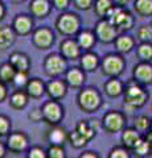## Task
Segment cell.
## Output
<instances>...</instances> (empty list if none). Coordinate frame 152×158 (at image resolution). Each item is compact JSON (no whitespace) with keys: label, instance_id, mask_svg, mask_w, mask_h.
Wrapping results in <instances>:
<instances>
[{"label":"cell","instance_id":"6da1fadb","mask_svg":"<svg viewBox=\"0 0 152 158\" xmlns=\"http://www.w3.org/2000/svg\"><path fill=\"white\" fill-rule=\"evenodd\" d=\"M147 99H148V94H147L140 86L136 85V83H130L128 87L126 88L124 106L128 108V110L140 108L141 106L145 104Z\"/></svg>","mask_w":152,"mask_h":158},{"label":"cell","instance_id":"7a4b0ae2","mask_svg":"<svg viewBox=\"0 0 152 158\" xmlns=\"http://www.w3.org/2000/svg\"><path fill=\"white\" fill-rule=\"evenodd\" d=\"M124 61L119 56H107L103 61V71L107 75L116 77L123 71Z\"/></svg>","mask_w":152,"mask_h":158},{"label":"cell","instance_id":"3957f363","mask_svg":"<svg viewBox=\"0 0 152 158\" xmlns=\"http://www.w3.org/2000/svg\"><path fill=\"white\" fill-rule=\"evenodd\" d=\"M135 82H139L141 85H151L152 83V65L148 62H141L138 66H135L134 70Z\"/></svg>","mask_w":152,"mask_h":158},{"label":"cell","instance_id":"277c9868","mask_svg":"<svg viewBox=\"0 0 152 158\" xmlns=\"http://www.w3.org/2000/svg\"><path fill=\"white\" fill-rule=\"evenodd\" d=\"M103 124H105V128L110 133L119 132L124 125V117L119 112H110L106 115Z\"/></svg>","mask_w":152,"mask_h":158},{"label":"cell","instance_id":"5b68a950","mask_svg":"<svg viewBox=\"0 0 152 158\" xmlns=\"http://www.w3.org/2000/svg\"><path fill=\"white\" fill-rule=\"evenodd\" d=\"M81 106L86 111H94L99 106V96L94 90H86L81 94Z\"/></svg>","mask_w":152,"mask_h":158},{"label":"cell","instance_id":"8992f818","mask_svg":"<svg viewBox=\"0 0 152 158\" xmlns=\"http://www.w3.org/2000/svg\"><path fill=\"white\" fill-rule=\"evenodd\" d=\"M97 33H98V36H99V38L105 42L112 41L116 36V31L114 28V24L111 21H101L98 24Z\"/></svg>","mask_w":152,"mask_h":158},{"label":"cell","instance_id":"52a82bcc","mask_svg":"<svg viewBox=\"0 0 152 158\" xmlns=\"http://www.w3.org/2000/svg\"><path fill=\"white\" fill-rule=\"evenodd\" d=\"M58 25H60V29L62 32L65 33H73L77 31L78 28V21L77 19L73 16V15H65V16H62L60 23H58Z\"/></svg>","mask_w":152,"mask_h":158},{"label":"cell","instance_id":"ba28073f","mask_svg":"<svg viewBox=\"0 0 152 158\" xmlns=\"http://www.w3.org/2000/svg\"><path fill=\"white\" fill-rule=\"evenodd\" d=\"M140 135H139V131L138 129H127L124 133H123V137H122V140H123V144L130 148V149H134L136 146V144L139 142L140 140Z\"/></svg>","mask_w":152,"mask_h":158},{"label":"cell","instance_id":"9c48e42d","mask_svg":"<svg viewBox=\"0 0 152 158\" xmlns=\"http://www.w3.org/2000/svg\"><path fill=\"white\" fill-rule=\"evenodd\" d=\"M46 69L49 74H58L65 69V62L60 57H49V59L46 61Z\"/></svg>","mask_w":152,"mask_h":158},{"label":"cell","instance_id":"30bf717a","mask_svg":"<svg viewBox=\"0 0 152 158\" xmlns=\"http://www.w3.org/2000/svg\"><path fill=\"white\" fill-rule=\"evenodd\" d=\"M134 7L140 16H151L152 15V0H136Z\"/></svg>","mask_w":152,"mask_h":158},{"label":"cell","instance_id":"8fae6325","mask_svg":"<svg viewBox=\"0 0 152 158\" xmlns=\"http://www.w3.org/2000/svg\"><path fill=\"white\" fill-rule=\"evenodd\" d=\"M35 41L38 46L46 48L50 45V42H52V34L49 31H46V29H40V31H37V33L35 34Z\"/></svg>","mask_w":152,"mask_h":158},{"label":"cell","instance_id":"7c38bea8","mask_svg":"<svg viewBox=\"0 0 152 158\" xmlns=\"http://www.w3.org/2000/svg\"><path fill=\"white\" fill-rule=\"evenodd\" d=\"M115 45H116V49L119 52L127 53L134 48V40H132L130 36H120V37L116 38Z\"/></svg>","mask_w":152,"mask_h":158},{"label":"cell","instance_id":"4fadbf2b","mask_svg":"<svg viewBox=\"0 0 152 158\" xmlns=\"http://www.w3.org/2000/svg\"><path fill=\"white\" fill-rule=\"evenodd\" d=\"M44 113H45V117L49 118L50 121H56L61 116L60 107H58L56 103H49V104H46V107L44 108Z\"/></svg>","mask_w":152,"mask_h":158},{"label":"cell","instance_id":"5bb4252c","mask_svg":"<svg viewBox=\"0 0 152 158\" xmlns=\"http://www.w3.org/2000/svg\"><path fill=\"white\" fill-rule=\"evenodd\" d=\"M138 56L141 61L150 62L152 59V45L150 42H141V45L138 48Z\"/></svg>","mask_w":152,"mask_h":158},{"label":"cell","instance_id":"9a60e30c","mask_svg":"<svg viewBox=\"0 0 152 158\" xmlns=\"http://www.w3.org/2000/svg\"><path fill=\"white\" fill-rule=\"evenodd\" d=\"M135 152L138 153L139 156H148L151 154V152H152V144L147 140V138H140L139 142L136 144V146L134 148Z\"/></svg>","mask_w":152,"mask_h":158},{"label":"cell","instance_id":"2e32d148","mask_svg":"<svg viewBox=\"0 0 152 158\" xmlns=\"http://www.w3.org/2000/svg\"><path fill=\"white\" fill-rule=\"evenodd\" d=\"M122 91H123V87H122V83L118 81V79H112L106 85V92L109 94L110 96H118L120 95Z\"/></svg>","mask_w":152,"mask_h":158},{"label":"cell","instance_id":"e0dca14e","mask_svg":"<svg viewBox=\"0 0 152 158\" xmlns=\"http://www.w3.org/2000/svg\"><path fill=\"white\" fill-rule=\"evenodd\" d=\"M151 121L147 116H138L135 118V129H138L139 132H145L150 131L151 128Z\"/></svg>","mask_w":152,"mask_h":158},{"label":"cell","instance_id":"ac0fdd59","mask_svg":"<svg viewBox=\"0 0 152 158\" xmlns=\"http://www.w3.org/2000/svg\"><path fill=\"white\" fill-rule=\"evenodd\" d=\"M13 36H12V32L9 31L8 28H4V29H0V48L2 49H6L9 44L12 42Z\"/></svg>","mask_w":152,"mask_h":158},{"label":"cell","instance_id":"d6986e66","mask_svg":"<svg viewBox=\"0 0 152 158\" xmlns=\"http://www.w3.org/2000/svg\"><path fill=\"white\" fill-rule=\"evenodd\" d=\"M62 50L65 53V56L70 58H76L78 56V48L76 45V42L73 41H66L62 44Z\"/></svg>","mask_w":152,"mask_h":158},{"label":"cell","instance_id":"ffe728a7","mask_svg":"<svg viewBox=\"0 0 152 158\" xmlns=\"http://www.w3.org/2000/svg\"><path fill=\"white\" fill-rule=\"evenodd\" d=\"M32 11L37 16H44L48 12V3L45 0H35L32 4Z\"/></svg>","mask_w":152,"mask_h":158},{"label":"cell","instance_id":"44dd1931","mask_svg":"<svg viewBox=\"0 0 152 158\" xmlns=\"http://www.w3.org/2000/svg\"><path fill=\"white\" fill-rule=\"evenodd\" d=\"M11 61L15 66H16L20 71H25L27 70V67H28V61H27V58L21 56V54H13L12 58H11Z\"/></svg>","mask_w":152,"mask_h":158},{"label":"cell","instance_id":"7402d4cb","mask_svg":"<svg viewBox=\"0 0 152 158\" xmlns=\"http://www.w3.org/2000/svg\"><path fill=\"white\" fill-rule=\"evenodd\" d=\"M9 146L15 150H20L25 146V138L20 135H13L11 138H9Z\"/></svg>","mask_w":152,"mask_h":158},{"label":"cell","instance_id":"603a6c76","mask_svg":"<svg viewBox=\"0 0 152 158\" xmlns=\"http://www.w3.org/2000/svg\"><path fill=\"white\" fill-rule=\"evenodd\" d=\"M15 27H16L19 33L24 34V33L29 32V29H31V21H29V19H27V17H19L16 20V23H15Z\"/></svg>","mask_w":152,"mask_h":158},{"label":"cell","instance_id":"cb8c5ba5","mask_svg":"<svg viewBox=\"0 0 152 158\" xmlns=\"http://www.w3.org/2000/svg\"><path fill=\"white\" fill-rule=\"evenodd\" d=\"M138 37L141 42H150L152 41V27L143 25L138 31Z\"/></svg>","mask_w":152,"mask_h":158},{"label":"cell","instance_id":"d4e9b609","mask_svg":"<svg viewBox=\"0 0 152 158\" xmlns=\"http://www.w3.org/2000/svg\"><path fill=\"white\" fill-rule=\"evenodd\" d=\"M49 92L52 94L53 96H61L63 92H65V86L61 82H53L49 85Z\"/></svg>","mask_w":152,"mask_h":158},{"label":"cell","instance_id":"484cf974","mask_svg":"<svg viewBox=\"0 0 152 158\" xmlns=\"http://www.w3.org/2000/svg\"><path fill=\"white\" fill-rule=\"evenodd\" d=\"M111 8H112L111 0H98L97 11H98V13H99V15H107Z\"/></svg>","mask_w":152,"mask_h":158},{"label":"cell","instance_id":"4316f807","mask_svg":"<svg viewBox=\"0 0 152 158\" xmlns=\"http://www.w3.org/2000/svg\"><path fill=\"white\" fill-rule=\"evenodd\" d=\"M97 63H98L97 57L93 56V54H87V56H85L82 59V65L86 70H93V69L97 66Z\"/></svg>","mask_w":152,"mask_h":158},{"label":"cell","instance_id":"83f0119b","mask_svg":"<svg viewBox=\"0 0 152 158\" xmlns=\"http://www.w3.org/2000/svg\"><path fill=\"white\" fill-rule=\"evenodd\" d=\"M82 74L78 70H72L69 74H67V81L70 82V85L73 86H80L82 83Z\"/></svg>","mask_w":152,"mask_h":158},{"label":"cell","instance_id":"f1b7e54d","mask_svg":"<svg viewBox=\"0 0 152 158\" xmlns=\"http://www.w3.org/2000/svg\"><path fill=\"white\" fill-rule=\"evenodd\" d=\"M94 42V38H93V34L90 33H82L80 36V44L83 48H90Z\"/></svg>","mask_w":152,"mask_h":158},{"label":"cell","instance_id":"f546056e","mask_svg":"<svg viewBox=\"0 0 152 158\" xmlns=\"http://www.w3.org/2000/svg\"><path fill=\"white\" fill-rule=\"evenodd\" d=\"M0 75H2V78L4 79V81H9V79L15 78V73H13V69L11 66H3L2 67V71H0Z\"/></svg>","mask_w":152,"mask_h":158},{"label":"cell","instance_id":"4dcf8cb0","mask_svg":"<svg viewBox=\"0 0 152 158\" xmlns=\"http://www.w3.org/2000/svg\"><path fill=\"white\" fill-rule=\"evenodd\" d=\"M29 92H31L32 95H35V96L41 95V92H42V85H41L40 82H37V81H33L31 85H29Z\"/></svg>","mask_w":152,"mask_h":158},{"label":"cell","instance_id":"1f68e13d","mask_svg":"<svg viewBox=\"0 0 152 158\" xmlns=\"http://www.w3.org/2000/svg\"><path fill=\"white\" fill-rule=\"evenodd\" d=\"M25 102H27V98L24 96L23 94H16V95L12 98V104L16 107V108L23 107L24 104H25Z\"/></svg>","mask_w":152,"mask_h":158},{"label":"cell","instance_id":"d6a6232c","mask_svg":"<svg viewBox=\"0 0 152 158\" xmlns=\"http://www.w3.org/2000/svg\"><path fill=\"white\" fill-rule=\"evenodd\" d=\"M63 132L61 129H56V131H53L52 132V135H50V140L53 142H56V144H60V142H62L63 140Z\"/></svg>","mask_w":152,"mask_h":158},{"label":"cell","instance_id":"836d02e7","mask_svg":"<svg viewBox=\"0 0 152 158\" xmlns=\"http://www.w3.org/2000/svg\"><path fill=\"white\" fill-rule=\"evenodd\" d=\"M78 133L80 135H82L83 137H86V138H90L91 136H93V131L91 129H89L87 128V125L86 124H80V128H78Z\"/></svg>","mask_w":152,"mask_h":158},{"label":"cell","instance_id":"e575fe53","mask_svg":"<svg viewBox=\"0 0 152 158\" xmlns=\"http://www.w3.org/2000/svg\"><path fill=\"white\" fill-rule=\"evenodd\" d=\"M72 140H73V142H74V145L80 146V145H82V144H85L87 138L83 137L82 135H80V133L77 132V133H74V135H72Z\"/></svg>","mask_w":152,"mask_h":158},{"label":"cell","instance_id":"d590c367","mask_svg":"<svg viewBox=\"0 0 152 158\" xmlns=\"http://www.w3.org/2000/svg\"><path fill=\"white\" fill-rule=\"evenodd\" d=\"M111 158H115V157H120V158H127L128 157V153H127L124 149H114L110 154Z\"/></svg>","mask_w":152,"mask_h":158},{"label":"cell","instance_id":"8d00e7d4","mask_svg":"<svg viewBox=\"0 0 152 158\" xmlns=\"http://www.w3.org/2000/svg\"><path fill=\"white\" fill-rule=\"evenodd\" d=\"M90 3H91V0H76L77 7L78 8H83V9L89 8L90 7Z\"/></svg>","mask_w":152,"mask_h":158},{"label":"cell","instance_id":"74e56055","mask_svg":"<svg viewBox=\"0 0 152 158\" xmlns=\"http://www.w3.org/2000/svg\"><path fill=\"white\" fill-rule=\"evenodd\" d=\"M8 131V121L4 117H0V133L4 135Z\"/></svg>","mask_w":152,"mask_h":158},{"label":"cell","instance_id":"f35d334b","mask_svg":"<svg viewBox=\"0 0 152 158\" xmlns=\"http://www.w3.org/2000/svg\"><path fill=\"white\" fill-rule=\"evenodd\" d=\"M15 82H16L17 86H23L24 83H25V75H24V74H17V75H15Z\"/></svg>","mask_w":152,"mask_h":158},{"label":"cell","instance_id":"ab89813d","mask_svg":"<svg viewBox=\"0 0 152 158\" xmlns=\"http://www.w3.org/2000/svg\"><path fill=\"white\" fill-rule=\"evenodd\" d=\"M50 156L61 158V157H63V152L61 149H58V148H53V149H50Z\"/></svg>","mask_w":152,"mask_h":158},{"label":"cell","instance_id":"60d3db41","mask_svg":"<svg viewBox=\"0 0 152 158\" xmlns=\"http://www.w3.org/2000/svg\"><path fill=\"white\" fill-rule=\"evenodd\" d=\"M31 157L42 158V157H44V153H42V150H40V149H33V150L31 152Z\"/></svg>","mask_w":152,"mask_h":158},{"label":"cell","instance_id":"b9f144b4","mask_svg":"<svg viewBox=\"0 0 152 158\" xmlns=\"http://www.w3.org/2000/svg\"><path fill=\"white\" fill-rule=\"evenodd\" d=\"M67 2H69V0H56V6L60 8H63L67 6Z\"/></svg>","mask_w":152,"mask_h":158},{"label":"cell","instance_id":"7bdbcfd3","mask_svg":"<svg viewBox=\"0 0 152 158\" xmlns=\"http://www.w3.org/2000/svg\"><path fill=\"white\" fill-rule=\"evenodd\" d=\"M4 95H6V91H4V87L0 85V100L4 98Z\"/></svg>","mask_w":152,"mask_h":158},{"label":"cell","instance_id":"ee69618b","mask_svg":"<svg viewBox=\"0 0 152 158\" xmlns=\"http://www.w3.org/2000/svg\"><path fill=\"white\" fill-rule=\"evenodd\" d=\"M118 3H119V4H122V6H124V4H127V3H128V0H118Z\"/></svg>","mask_w":152,"mask_h":158},{"label":"cell","instance_id":"f6af8a7d","mask_svg":"<svg viewBox=\"0 0 152 158\" xmlns=\"http://www.w3.org/2000/svg\"><path fill=\"white\" fill-rule=\"evenodd\" d=\"M2 15H3V7H2V4H0V17H2Z\"/></svg>","mask_w":152,"mask_h":158},{"label":"cell","instance_id":"bcb514c9","mask_svg":"<svg viewBox=\"0 0 152 158\" xmlns=\"http://www.w3.org/2000/svg\"><path fill=\"white\" fill-rule=\"evenodd\" d=\"M3 153H4V152H3V148H2V145H0V157L3 156Z\"/></svg>","mask_w":152,"mask_h":158},{"label":"cell","instance_id":"7dc6e473","mask_svg":"<svg viewBox=\"0 0 152 158\" xmlns=\"http://www.w3.org/2000/svg\"><path fill=\"white\" fill-rule=\"evenodd\" d=\"M150 133L152 135V121H151V128H150Z\"/></svg>","mask_w":152,"mask_h":158},{"label":"cell","instance_id":"c3c4849f","mask_svg":"<svg viewBox=\"0 0 152 158\" xmlns=\"http://www.w3.org/2000/svg\"><path fill=\"white\" fill-rule=\"evenodd\" d=\"M16 2H17V0H16Z\"/></svg>","mask_w":152,"mask_h":158}]
</instances>
